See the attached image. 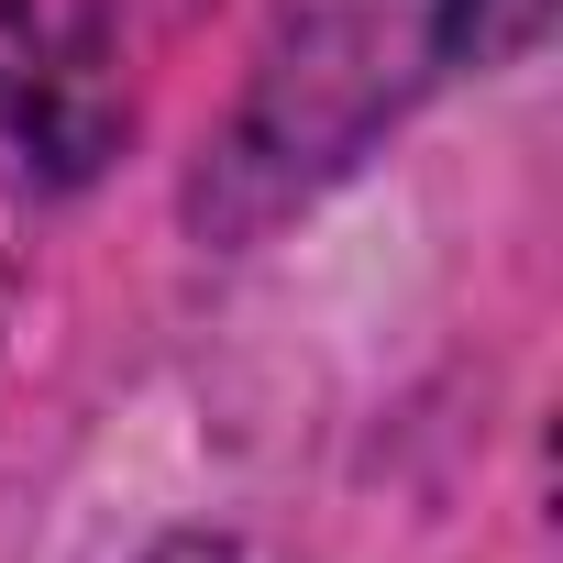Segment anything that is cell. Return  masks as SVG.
<instances>
[{
    "label": "cell",
    "instance_id": "obj_3",
    "mask_svg": "<svg viewBox=\"0 0 563 563\" xmlns=\"http://www.w3.org/2000/svg\"><path fill=\"white\" fill-rule=\"evenodd\" d=\"M144 563H232V541H210V530H177V541H155Z\"/></svg>",
    "mask_w": 563,
    "mask_h": 563
},
{
    "label": "cell",
    "instance_id": "obj_2",
    "mask_svg": "<svg viewBox=\"0 0 563 563\" xmlns=\"http://www.w3.org/2000/svg\"><path fill=\"white\" fill-rule=\"evenodd\" d=\"M541 34V0H453V45L464 56H508Z\"/></svg>",
    "mask_w": 563,
    "mask_h": 563
},
{
    "label": "cell",
    "instance_id": "obj_1",
    "mask_svg": "<svg viewBox=\"0 0 563 563\" xmlns=\"http://www.w3.org/2000/svg\"><path fill=\"white\" fill-rule=\"evenodd\" d=\"M0 122H12L23 144H45L56 166H89V155H100V133H111L100 89H89L78 67H56L34 0H0Z\"/></svg>",
    "mask_w": 563,
    "mask_h": 563
}]
</instances>
